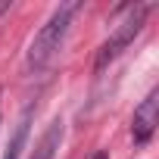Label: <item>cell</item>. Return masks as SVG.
<instances>
[{"instance_id": "obj_1", "label": "cell", "mask_w": 159, "mask_h": 159, "mask_svg": "<svg viewBox=\"0 0 159 159\" xmlns=\"http://www.w3.org/2000/svg\"><path fill=\"white\" fill-rule=\"evenodd\" d=\"M75 10H78V3H62V7H56V10L50 13V19L41 25V31L34 34V41H31V47H28V69L41 72V69L50 66V59L59 53V47H62V41H66V31H69V25H72Z\"/></svg>"}, {"instance_id": "obj_2", "label": "cell", "mask_w": 159, "mask_h": 159, "mask_svg": "<svg viewBox=\"0 0 159 159\" xmlns=\"http://www.w3.org/2000/svg\"><path fill=\"white\" fill-rule=\"evenodd\" d=\"M143 16H147V7H128L125 13H122V19L116 22V28H112V34L100 44V50H97V69H103V66H109L137 34H140V28H143Z\"/></svg>"}, {"instance_id": "obj_3", "label": "cell", "mask_w": 159, "mask_h": 159, "mask_svg": "<svg viewBox=\"0 0 159 159\" xmlns=\"http://www.w3.org/2000/svg\"><path fill=\"white\" fill-rule=\"evenodd\" d=\"M156 125H159V94L150 91L147 100L134 109V119H131V137H134L137 143H147V140L153 137Z\"/></svg>"}, {"instance_id": "obj_4", "label": "cell", "mask_w": 159, "mask_h": 159, "mask_svg": "<svg viewBox=\"0 0 159 159\" xmlns=\"http://www.w3.org/2000/svg\"><path fill=\"white\" fill-rule=\"evenodd\" d=\"M59 137H62V122H53V125L47 128V134L41 137V143H38V150H34V159H53V153H56V147H59Z\"/></svg>"}, {"instance_id": "obj_5", "label": "cell", "mask_w": 159, "mask_h": 159, "mask_svg": "<svg viewBox=\"0 0 159 159\" xmlns=\"http://www.w3.org/2000/svg\"><path fill=\"white\" fill-rule=\"evenodd\" d=\"M25 137H28V116L19 122V128H16V134H13V140H10L3 159H19V153H22V147H25Z\"/></svg>"}, {"instance_id": "obj_6", "label": "cell", "mask_w": 159, "mask_h": 159, "mask_svg": "<svg viewBox=\"0 0 159 159\" xmlns=\"http://www.w3.org/2000/svg\"><path fill=\"white\" fill-rule=\"evenodd\" d=\"M91 159H109V156H106V153H103V150H97V153H94V156H91Z\"/></svg>"}]
</instances>
